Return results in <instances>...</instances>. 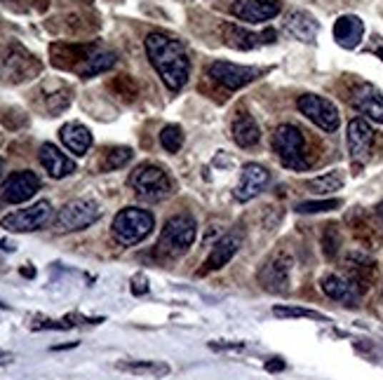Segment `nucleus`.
<instances>
[{
  "label": "nucleus",
  "instance_id": "1",
  "mask_svg": "<svg viewBox=\"0 0 383 380\" xmlns=\"http://www.w3.org/2000/svg\"><path fill=\"white\" fill-rule=\"evenodd\" d=\"M144 47H146V54H149L151 66L156 68V73L169 92H179L189 83L191 59H189L186 47L181 45V40H176L167 34H160V31H153V34L146 36Z\"/></svg>",
  "mask_w": 383,
  "mask_h": 380
},
{
  "label": "nucleus",
  "instance_id": "2",
  "mask_svg": "<svg viewBox=\"0 0 383 380\" xmlns=\"http://www.w3.org/2000/svg\"><path fill=\"white\" fill-rule=\"evenodd\" d=\"M195 237H198V223L189 214L172 216L165 223L158 240V254L165 258H179L193 247Z\"/></svg>",
  "mask_w": 383,
  "mask_h": 380
},
{
  "label": "nucleus",
  "instance_id": "3",
  "mask_svg": "<svg viewBox=\"0 0 383 380\" xmlns=\"http://www.w3.org/2000/svg\"><path fill=\"white\" fill-rule=\"evenodd\" d=\"M273 150L282 167L292 169V172H306L311 167L306 153V139L304 132L294 125H280L273 132Z\"/></svg>",
  "mask_w": 383,
  "mask_h": 380
},
{
  "label": "nucleus",
  "instance_id": "4",
  "mask_svg": "<svg viewBox=\"0 0 383 380\" xmlns=\"http://www.w3.org/2000/svg\"><path fill=\"white\" fill-rule=\"evenodd\" d=\"M156 228V218H153L151 212L139 207H127L122 212L116 214L113 218V237H116L122 247H132L139 245L141 240H146Z\"/></svg>",
  "mask_w": 383,
  "mask_h": 380
},
{
  "label": "nucleus",
  "instance_id": "5",
  "mask_svg": "<svg viewBox=\"0 0 383 380\" xmlns=\"http://www.w3.org/2000/svg\"><path fill=\"white\" fill-rule=\"evenodd\" d=\"M129 185L146 202H160L174 192L169 176L158 165H139L129 174Z\"/></svg>",
  "mask_w": 383,
  "mask_h": 380
},
{
  "label": "nucleus",
  "instance_id": "6",
  "mask_svg": "<svg viewBox=\"0 0 383 380\" xmlns=\"http://www.w3.org/2000/svg\"><path fill=\"white\" fill-rule=\"evenodd\" d=\"M101 218V207L94 200H71L54 216L56 232H78Z\"/></svg>",
  "mask_w": 383,
  "mask_h": 380
},
{
  "label": "nucleus",
  "instance_id": "7",
  "mask_svg": "<svg viewBox=\"0 0 383 380\" xmlns=\"http://www.w3.org/2000/svg\"><path fill=\"white\" fill-rule=\"evenodd\" d=\"M52 218H54L52 205L47 200H40L26 209H17V212L7 214L3 221H0V225H3L7 232H36L40 228H45Z\"/></svg>",
  "mask_w": 383,
  "mask_h": 380
},
{
  "label": "nucleus",
  "instance_id": "8",
  "mask_svg": "<svg viewBox=\"0 0 383 380\" xmlns=\"http://www.w3.org/2000/svg\"><path fill=\"white\" fill-rule=\"evenodd\" d=\"M374 134L372 125L367 123L364 118H355L348 123V134H346V141H348V155H350V165H353L355 172L372 160V150H374Z\"/></svg>",
  "mask_w": 383,
  "mask_h": 380
},
{
  "label": "nucleus",
  "instance_id": "9",
  "mask_svg": "<svg viewBox=\"0 0 383 380\" xmlns=\"http://www.w3.org/2000/svg\"><path fill=\"white\" fill-rule=\"evenodd\" d=\"M297 108L301 111V115H306L315 127H320L322 132H337L341 125L339 108L334 106L329 99L317 94H304L299 96Z\"/></svg>",
  "mask_w": 383,
  "mask_h": 380
},
{
  "label": "nucleus",
  "instance_id": "10",
  "mask_svg": "<svg viewBox=\"0 0 383 380\" xmlns=\"http://www.w3.org/2000/svg\"><path fill=\"white\" fill-rule=\"evenodd\" d=\"M38 71H40L38 59L19 45H10L5 50V56L0 59V73L10 83H24V80L38 76Z\"/></svg>",
  "mask_w": 383,
  "mask_h": 380
},
{
  "label": "nucleus",
  "instance_id": "11",
  "mask_svg": "<svg viewBox=\"0 0 383 380\" xmlns=\"http://www.w3.org/2000/svg\"><path fill=\"white\" fill-rule=\"evenodd\" d=\"M207 73L214 83H219L231 92L242 90V87H247L249 83H254V80L262 76V71L254 66H240V63H231V61H214Z\"/></svg>",
  "mask_w": 383,
  "mask_h": 380
},
{
  "label": "nucleus",
  "instance_id": "12",
  "mask_svg": "<svg viewBox=\"0 0 383 380\" xmlns=\"http://www.w3.org/2000/svg\"><path fill=\"white\" fill-rule=\"evenodd\" d=\"M353 108L372 123L383 125V94L369 83H357L350 92Z\"/></svg>",
  "mask_w": 383,
  "mask_h": 380
},
{
  "label": "nucleus",
  "instance_id": "13",
  "mask_svg": "<svg viewBox=\"0 0 383 380\" xmlns=\"http://www.w3.org/2000/svg\"><path fill=\"white\" fill-rule=\"evenodd\" d=\"M289 272H292V261L284 254H278L259 270V282H262V287L266 291H271V294H287Z\"/></svg>",
  "mask_w": 383,
  "mask_h": 380
},
{
  "label": "nucleus",
  "instance_id": "14",
  "mask_svg": "<svg viewBox=\"0 0 383 380\" xmlns=\"http://www.w3.org/2000/svg\"><path fill=\"white\" fill-rule=\"evenodd\" d=\"M282 5L278 0H235L231 5V12L240 21L247 24H264L271 21L280 14Z\"/></svg>",
  "mask_w": 383,
  "mask_h": 380
},
{
  "label": "nucleus",
  "instance_id": "15",
  "mask_svg": "<svg viewBox=\"0 0 383 380\" xmlns=\"http://www.w3.org/2000/svg\"><path fill=\"white\" fill-rule=\"evenodd\" d=\"M282 31L289 38L299 40V43H315L317 34H320V21H317L311 12L306 10H292L287 17H284Z\"/></svg>",
  "mask_w": 383,
  "mask_h": 380
},
{
  "label": "nucleus",
  "instance_id": "16",
  "mask_svg": "<svg viewBox=\"0 0 383 380\" xmlns=\"http://www.w3.org/2000/svg\"><path fill=\"white\" fill-rule=\"evenodd\" d=\"M268 181H271V172H268L266 167L257 165V163L244 165L240 172V183H238V188H235V197L240 202L254 200L268 185Z\"/></svg>",
  "mask_w": 383,
  "mask_h": 380
},
{
  "label": "nucleus",
  "instance_id": "17",
  "mask_svg": "<svg viewBox=\"0 0 383 380\" xmlns=\"http://www.w3.org/2000/svg\"><path fill=\"white\" fill-rule=\"evenodd\" d=\"M40 190V179L34 172H17L3 185V200L10 205H21Z\"/></svg>",
  "mask_w": 383,
  "mask_h": 380
},
{
  "label": "nucleus",
  "instance_id": "18",
  "mask_svg": "<svg viewBox=\"0 0 383 380\" xmlns=\"http://www.w3.org/2000/svg\"><path fill=\"white\" fill-rule=\"evenodd\" d=\"M96 50L94 45H71V43H54L50 47L52 63L56 68H80L89 59V54Z\"/></svg>",
  "mask_w": 383,
  "mask_h": 380
},
{
  "label": "nucleus",
  "instance_id": "19",
  "mask_svg": "<svg viewBox=\"0 0 383 380\" xmlns=\"http://www.w3.org/2000/svg\"><path fill=\"white\" fill-rule=\"evenodd\" d=\"M240 247H242V232H240V230L226 232V235L219 240L214 247H212V252H209L207 261H205V270H207V272L222 270L224 265L231 261L235 254L240 252Z\"/></svg>",
  "mask_w": 383,
  "mask_h": 380
},
{
  "label": "nucleus",
  "instance_id": "20",
  "mask_svg": "<svg viewBox=\"0 0 383 380\" xmlns=\"http://www.w3.org/2000/svg\"><path fill=\"white\" fill-rule=\"evenodd\" d=\"M40 165L45 167V172L52 176V179H66L73 172H76V163L56 148L54 143H43L40 145Z\"/></svg>",
  "mask_w": 383,
  "mask_h": 380
},
{
  "label": "nucleus",
  "instance_id": "21",
  "mask_svg": "<svg viewBox=\"0 0 383 380\" xmlns=\"http://www.w3.org/2000/svg\"><path fill=\"white\" fill-rule=\"evenodd\" d=\"M364 36V24L355 14H344L334 24V40L344 47V50H355L357 45L362 43Z\"/></svg>",
  "mask_w": 383,
  "mask_h": 380
},
{
  "label": "nucleus",
  "instance_id": "22",
  "mask_svg": "<svg viewBox=\"0 0 383 380\" xmlns=\"http://www.w3.org/2000/svg\"><path fill=\"white\" fill-rule=\"evenodd\" d=\"M346 270H348V282L353 284L357 291H367L372 287V279H374V263L360 252H353L348 254L346 258Z\"/></svg>",
  "mask_w": 383,
  "mask_h": 380
},
{
  "label": "nucleus",
  "instance_id": "23",
  "mask_svg": "<svg viewBox=\"0 0 383 380\" xmlns=\"http://www.w3.org/2000/svg\"><path fill=\"white\" fill-rule=\"evenodd\" d=\"M322 291L332 298V301L344 303L348 308H355L357 301H360V291L350 284L346 277H339V274H327V277H322Z\"/></svg>",
  "mask_w": 383,
  "mask_h": 380
},
{
  "label": "nucleus",
  "instance_id": "24",
  "mask_svg": "<svg viewBox=\"0 0 383 380\" xmlns=\"http://www.w3.org/2000/svg\"><path fill=\"white\" fill-rule=\"evenodd\" d=\"M59 139L73 155H85V153L92 148V132L80 125V123H69L59 129Z\"/></svg>",
  "mask_w": 383,
  "mask_h": 380
},
{
  "label": "nucleus",
  "instance_id": "25",
  "mask_svg": "<svg viewBox=\"0 0 383 380\" xmlns=\"http://www.w3.org/2000/svg\"><path fill=\"white\" fill-rule=\"evenodd\" d=\"M222 38H224V43L231 47V50L247 52V50H254V47L262 43L266 36H257V34H252V31L238 26V24L226 21L222 26Z\"/></svg>",
  "mask_w": 383,
  "mask_h": 380
},
{
  "label": "nucleus",
  "instance_id": "26",
  "mask_svg": "<svg viewBox=\"0 0 383 380\" xmlns=\"http://www.w3.org/2000/svg\"><path fill=\"white\" fill-rule=\"evenodd\" d=\"M262 139V129H259L257 120L249 115V113H240L233 123V141L240 145V148H252Z\"/></svg>",
  "mask_w": 383,
  "mask_h": 380
},
{
  "label": "nucleus",
  "instance_id": "27",
  "mask_svg": "<svg viewBox=\"0 0 383 380\" xmlns=\"http://www.w3.org/2000/svg\"><path fill=\"white\" fill-rule=\"evenodd\" d=\"M116 61H118V54L116 52H111V50H94L92 54H89V59L78 68V73H80V78H85V80L87 78H94V76H99V73L111 71L113 66H116Z\"/></svg>",
  "mask_w": 383,
  "mask_h": 380
},
{
  "label": "nucleus",
  "instance_id": "28",
  "mask_svg": "<svg viewBox=\"0 0 383 380\" xmlns=\"http://www.w3.org/2000/svg\"><path fill=\"white\" fill-rule=\"evenodd\" d=\"M344 183H346V174L341 169H334V172H327L313 181H308V190H313L315 195H329V192L344 188Z\"/></svg>",
  "mask_w": 383,
  "mask_h": 380
},
{
  "label": "nucleus",
  "instance_id": "29",
  "mask_svg": "<svg viewBox=\"0 0 383 380\" xmlns=\"http://www.w3.org/2000/svg\"><path fill=\"white\" fill-rule=\"evenodd\" d=\"M120 371H129V374H139V376H165L169 374L167 364L160 361H120Z\"/></svg>",
  "mask_w": 383,
  "mask_h": 380
},
{
  "label": "nucleus",
  "instance_id": "30",
  "mask_svg": "<svg viewBox=\"0 0 383 380\" xmlns=\"http://www.w3.org/2000/svg\"><path fill=\"white\" fill-rule=\"evenodd\" d=\"M132 158H134V153H132V148H127V145L111 148L101 160V172H116V169H122Z\"/></svg>",
  "mask_w": 383,
  "mask_h": 380
},
{
  "label": "nucleus",
  "instance_id": "31",
  "mask_svg": "<svg viewBox=\"0 0 383 380\" xmlns=\"http://www.w3.org/2000/svg\"><path fill=\"white\" fill-rule=\"evenodd\" d=\"M160 145L165 148L167 153H179L184 145V129L179 125H167L162 127L160 132Z\"/></svg>",
  "mask_w": 383,
  "mask_h": 380
},
{
  "label": "nucleus",
  "instance_id": "32",
  "mask_svg": "<svg viewBox=\"0 0 383 380\" xmlns=\"http://www.w3.org/2000/svg\"><path fill=\"white\" fill-rule=\"evenodd\" d=\"M111 90L116 92L120 99H125V101H134L136 96H139V87H136V83L129 76H118V78H113V83H111Z\"/></svg>",
  "mask_w": 383,
  "mask_h": 380
},
{
  "label": "nucleus",
  "instance_id": "33",
  "mask_svg": "<svg viewBox=\"0 0 383 380\" xmlns=\"http://www.w3.org/2000/svg\"><path fill=\"white\" fill-rule=\"evenodd\" d=\"M273 314L280 319H292V317H306V319H317V322H327V317L315 310H306V308H287V305H275Z\"/></svg>",
  "mask_w": 383,
  "mask_h": 380
},
{
  "label": "nucleus",
  "instance_id": "34",
  "mask_svg": "<svg viewBox=\"0 0 383 380\" xmlns=\"http://www.w3.org/2000/svg\"><path fill=\"white\" fill-rule=\"evenodd\" d=\"M341 207V200H311L297 205L299 214H322V212H334Z\"/></svg>",
  "mask_w": 383,
  "mask_h": 380
},
{
  "label": "nucleus",
  "instance_id": "35",
  "mask_svg": "<svg viewBox=\"0 0 383 380\" xmlns=\"http://www.w3.org/2000/svg\"><path fill=\"white\" fill-rule=\"evenodd\" d=\"M339 242H341V237H339V235L332 240V225H327V230H324V254H327L329 258H332L334 254H337Z\"/></svg>",
  "mask_w": 383,
  "mask_h": 380
},
{
  "label": "nucleus",
  "instance_id": "36",
  "mask_svg": "<svg viewBox=\"0 0 383 380\" xmlns=\"http://www.w3.org/2000/svg\"><path fill=\"white\" fill-rule=\"evenodd\" d=\"M132 291H134L136 296L146 294V291H149V279H146L144 274H136V277L132 279Z\"/></svg>",
  "mask_w": 383,
  "mask_h": 380
},
{
  "label": "nucleus",
  "instance_id": "37",
  "mask_svg": "<svg viewBox=\"0 0 383 380\" xmlns=\"http://www.w3.org/2000/svg\"><path fill=\"white\" fill-rule=\"evenodd\" d=\"M212 347H214V350H240V343H231V345H228V343H212Z\"/></svg>",
  "mask_w": 383,
  "mask_h": 380
},
{
  "label": "nucleus",
  "instance_id": "38",
  "mask_svg": "<svg viewBox=\"0 0 383 380\" xmlns=\"http://www.w3.org/2000/svg\"><path fill=\"white\" fill-rule=\"evenodd\" d=\"M266 369H268V371H282V369H284V364H282L280 359H278V361H268V364H266Z\"/></svg>",
  "mask_w": 383,
  "mask_h": 380
},
{
  "label": "nucleus",
  "instance_id": "39",
  "mask_svg": "<svg viewBox=\"0 0 383 380\" xmlns=\"http://www.w3.org/2000/svg\"><path fill=\"white\" fill-rule=\"evenodd\" d=\"M10 361H12V354L0 352V366H3V364H10Z\"/></svg>",
  "mask_w": 383,
  "mask_h": 380
},
{
  "label": "nucleus",
  "instance_id": "40",
  "mask_svg": "<svg viewBox=\"0 0 383 380\" xmlns=\"http://www.w3.org/2000/svg\"><path fill=\"white\" fill-rule=\"evenodd\" d=\"M377 218H379V225L383 228V202H379V207H377Z\"/></svg>",
  "mask_w": 383,
  "mask_h": 380
},
{
  "label": "nucleus",
  "instance_id": "41",
  "mask_svg": "<svg viewBox=\"0 0 383 380\" xmlns=\"http://www.w3.org/2000/svg\"><path fill=\"white\" fill-rule=\"evenodd\" d=\"M21 274H26V277H34L36 270H34V268H24V270H21Z\"/></svg>",
  "mask_w": 383,
  "mask_h": 380
},
{
  "label": "nucleus",
  "instance_id": "42",
  "mask_svg": "<svg viewBox=\"0 0 383 380\" xmlns=\"http://www.w3.org/2000/svg\"><path fill=\"white\" fill-rule=\"evenodd\" d=\"M377 54H379V59L383 61V47H379V52H377Z\"/></svg>",
  "mask_w": 383,
  "mask_h": 380
},
{
  "label": "nucleus",
  "instance_id": "43",
  "mask_svg": "<svg viewBox=\"0 0 383 380\" xmlns=\"http://www.w3.org/2000/svg\"><path fill=\"white\" fill-rule=\"evenodd\" d=\"M0 174H3V160H0Z\"/></svg>",
  "mask_w": 383,
  "mask_h": 380
}]
</instances>
